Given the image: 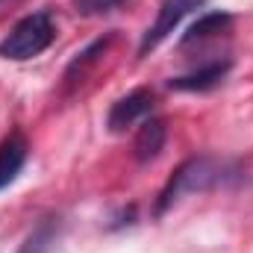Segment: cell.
Masks as SVG:
<instances>
[{
	"label": "cell",
	"mask_w": 253,
	"mask_h": 253,
	"mask_svg": "<svg viewBox=\"0 0 253 253\" xmlns=\"http://www.w3.org/2000/svg\"><path fill=\"white\" fill-rule=\"evenodd\" d=\"M227 71H230V59H224V62H209V65H203V68H194L191 74H183V77L171 80L168 85L177 88V91H206V88L218 85V83L227 77Z\"/></svg>",
	"instance_id": "7"
},
{
	"label": "cell",
	"mask_w": 253,
	"mask_h": 253,
	"mask_svg": "<svg viewBox=\"0 0 253 253\" xmlns=\"http://www.w3.org/2000/svg\"><path fill=\"white\" fill-rule=\"evenodd\" d=\"M71 3L80 15H106V12L124 6L126 0H71Z\"/></svg>",
	"instance_id": "9"
},
{
	"label": "cell",
	"mask_w": 253,
	"mask_h": 253,
	"mask_svg": "<svg viewBox=\"0 0 253 253\" xmlns=\"http://www.w3.org/2000/svg\"><path fill=\"white\" fill-rule=\"evenodd\" d=\"M56 39V21L47 9H39L27 18H21L0 42V56L12 62H27L39 53H44Z\"/></svg>",
	"instance_id": "2"
},
{
	"label": "cell",
	"mask_w": 253,
	"mask_h": 253,
	"mask_svg": "<svg viewBox=\"0 0 253 253\" xmlns=\"http://www.w3.org/2000/svg\"><path fill=\"white\" fill-rule=\"evenodd\" d=\"M165 141H168V124H165V118L150 115V118H144V121H141L138 132H135L132 156H135L141 165H147V162H153V159L162 153Z\"/></svg>",
	"instance_id": "5"
},
{
	"label": "cell",
	"mask_w": 253,
	"mask_h": 253,
	"mask_svg": "<svg viewBox=\"0 0 253 253\" xmlns=\"http://www.w3.org/2000/svg\"><path fill=\"white\" fill-rule=\"evenodd\" d=\"M227 24H230V15H227V12H209V15L197 18V21L189 27V33L183 36V47H189V44H194V42H206L209 36L221 33Z\"/></svg>",
	"instance_id": "8"
},
{
	"label": "cell",
	"mask_w": 253,
	"mask_h": 253,
	"mask_svg": "<svg viewBox=\"0 0 253 253\" xmlns=\"http://www.w3.org/2000/svg\"><path fill=\"white\" fill-rule=\"evenodd\" d=\"M153 112V91L150 88H135L124 97H118L109 109V118H106V126L112 132H124L126 126L138 124L144 118H150Z\"/></svg>",
	"instance_id": "4"
},
{
	"label": "cell",
	"mask_w": 253,
	"mask_h": 253,
	"mask_svg": "<svg viewBox=\"0 0 253 253\" xmlns=\"http://www.w3.org/2000/svg\"><path fill=\"white\" fill-rule=\"evenodd\" d=\"M203 0H162V6H159V12H156V21L144 30V36H141V44H138V53L141 56H147L153 47H159L177 27H180V21L194 12L197 6H200Z\"/></svg>",
	"instance_id": "3"
},
{
	"label": "cell",
	"mask_w": 253,
	"mask_h": 253,
	"mask_svg": "<svg viewBox=\"0 0 253 253\" xmlns=\"http://www.w3.org/2000/svg\"><path fill=\"white\" fill-rule=\"evenodd\" d=\"M27 153H30V144H27L24 132H18V129L0 141V189L15 183V177L21 174V168L27 162Z\"/></svg>",
	"instance_id": "6"
},
{
	"label": "cell",
	"mask_w": 253,
	"mask_h": 253,
	"mask_svg": "<svg viewBox=\"0 0 253 253\" xmlns=\"http://www.w3.org/2000/svg\"><path fill=\"white\" fill-rule=\"evenodd\" d=\"M230 174H233V168L218 156H191V159H186L171 174V180L165 183V189L156 200V215L171 209L186 194H197V191H209L215 186H221Z\"/></svg>",
	"instance_id": "1"
}]
</instances>
